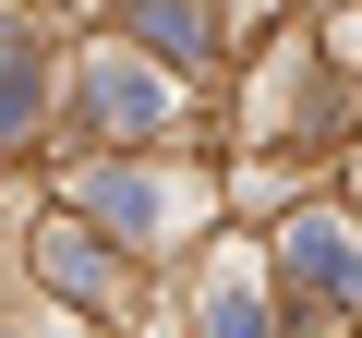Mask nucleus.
<instances>
[{
  "label": "nucleus",
  "mask_w": 362,
  "mask_h": 338,
  "mask_svg": "<svg viewBox=\"0 0 362 338\" xmlns=\"http://www.w3.org/2000/svg\"><path fill=\"white\" fill-rule=\"evenodd\" d=\"M278 266H290V290H314V302H350V290H362V242H350L338 218H302V230L278 242Z\"/></svg>",
  "instance_id": "nucleus-1"
},
{
  "label": "nucleus",
  "mask_w": 362,
  "mask_h": 338,
  "mask_svg": "<svg viewBox=\"0 0 362 338\" xmlns=\"http://www.w3.org/2000/svg\"><path fill=\"white\" fill-rule=\"evenodd\" d=\"M85 97H97V121H109V133H157V121H169V85H157V73H133L121 49L97 61V85H85Z\"/></svg>",
  "instance_id": "nucleus-2"
},
{
  "label": "nucleus",
  "mask_w": 362,
  "mask_h": 338,
  "mask_svg": "<svg viewBox=\"0 0 362 338\" xmlns=\"http://www.w3.org/2000/svg\"><path fill=\"white\" fill-rule=\"evenodd\" d=\"M145 37L169 61H206V13H194V0H145Z\"/></svg>",
  "instance_id": "nucleus-3"
},
{
  "label": "nucleus",
  "mask_w": 362,
  "mask_h": 338,
  "mask_svg": "<svg viewBox=\"0 0 362 338\" xmlns=\"http://www.w3.org/2000/svg\"><path fill=\"white\" fill-rule=\"evenodd\" d=\"M37 121V49L13 37V49H0V133H25Z\"/></svg>",
  "instance_id": "nucleus-4"
},
{
  "label": "nucleus",
  "mask_w": 362,
  "mask_h": 338,
  "mask_svg": "<svg viewBox=\"0 0 362 338\" xmlns=\"http://www.w3.org/2000/svg\"><path fill=\"white\" fill-rule=\"evenodd\" d=\"M206 338H266V314H254V278H218V290H206Z\"/></svg>",
  "instance_id": "nucleus-5"
},
{
  "label": "nucleus",
  "mask_w": 362,
  "mask_h": 338,
  "mask_svg": "<svg viewBox=\"0 0 362 338\" xmlns=\"http://www.w3.org/2000/svg\"><path fill=\"white\" fill-rule=\"evenodd\" d=\"M97 206H109L121 230H157V218H169V194H157V182H97Z\"/></svg>",
  "instance_id": "nucleus-6"
},
{
  "label": "nucleus",
  "mask_w": 362,
  "mask_h": 338,
  "mask_svg": "<svg viewBox=\"0 0 362 338\" xmlns=\"http://www.w3.org/2000/svg\"><path fill=\"white\" fill-rule=\"evenodd\" d=\"M49 278H61V290H97V278H109V266H97V254H85V242H73V230H61V242H49Z\"/></svg>",
  "instance_id": "nucleus-7"
}]
</instances>
